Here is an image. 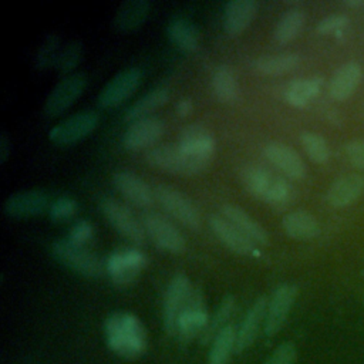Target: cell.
<instances>
[{
  "label": "cell",
  "mask_w": 364,
  "mask_h": 364,
  "mask_svg": "<svg viewBox=\"0 0 364 364\" xmlns=\"http://www.w3.org/2000/svg\"><path fill=\"white\" fill-rule=\"evenodd\" d=\"M108 348L128 360L141 357L148 348V336L141 320L128 311H112L104 321Z\"/></svg>",
  "instance_id": "obj_1"
},
{
  "label": "cell",
  "mask_w": 364,
  "mask_h": 364,
  "mask_svg": "<svg viewBox=\"0 0 364 364\" xmlns=\"http://www.w3.org/2000/svg\"><path fill=\"white\" fill-rule=\"evenodd\" d=\"M145 161L164 172L172 175H196L205 171L210 161L195 158L185 152L178 144L176 145H156L146 151Z\"/></svg>",
  "instance_id": "obj_2"
},
{
  "label": "cell",
  "mask_w": 364,
  "mask_h": 364,
  "mask_svg": "<svg viewBox=\"0 0 364 364\" xmlns=\"http://www.w3.org/2000/svg\"><path fill=\"white\" fill-rule=\"evenodd\" d=\"M104 264L105 273L114 286L128 287L136 282L141 272L148 264V259L142 250L127 247L112 252Z\"/></svg>",
  "instance_id": "obj_3"
},
{
  "label": "cell",
  "mask_w": 364,
  "mask_h": 364,
  "mask_svg": "<svg viewBox=\"0 0 364 364\" xmlns=\"http://www.w3.org/2000/svg\"><path fill=\"white\" fill-rule=\"evenodd\" d=\"M53 256L65 267L85 277H100L105 272L102 260L87 250L84 246H77L68 239H58L51 245Z\"/></svg>",
  "instance_id": "obj_4"
},
{
  "label": "cell",
  "mask_w": 364,
  "mask_h": 364,
  "mask_svg": "<svg viewBox=\"0 0 364 364\" xmlns=\"http://www.w3.org/2000/svg\"><path fill=\"white\" fill-rule=\"evenodd\" d=\"M154 192L158 203L183 226L195 230L202 226L200 212L185 193L169 185H156Z\"/></svg>",
  "instance_id": "obj_5"
},
{
  "label": "cell",
  "mask_w": 364,
  "mask_h": 364,
  "mask_svg": "<svg viewBox=\"0 0 364 364\" xmlns=\"http://www.w3.org/2000/svg\"><path fill=\"white\" fill-rule=\"evenodd\" d=\"M100 124L95 111L85 109L58 122L48 131V139L58 146H67L85 139Z\"/></svg>",
  "instance_id": "obj_6"
},
{
  "label": "cell",
  "mask_w": 364,
  "mask_h": 364,
  "mask_svg": "<svg viewBox=\"0 0 364 364\" xmlns=\"http://www.w3.org/2000/svg\"><path fill=\"white\" fill-rule=\"evenodd\" d=\"M142 226L145 235L158 249L172 255L185 252L186 242L183 235L165 216L156 212H148L142 216Z\"/></svg>",
  "instance_id": "obj_7"
},
{
  "label": "cell",
  "mask_w": 364,
  "mask_h": 364,
  "mask_svg": "<svg viewBox=\"0 0 364 364\" xmlns=\"http://www.w3.org/2000/svg\"><path fill=\"white\" fill-rule=\"evenodd\" d=\"M208 321H209V316H208L203 293L199 287H193L178 318L175 336L181 341L188 343L196 336L200 337Z\"/></svg>",
  "instance_id": "obj_8"
},
{
  "label": "cell",
  "mask_w": 364,
  "mask_h": 364,
  "mask_svg": "<svg viewBox=\"0 0 364 364\" xmlns=\"http://www.w3.org/2000/svg\"><path fill=\"white\" fill-rule=\"evenodd\" d=\"M101 212L109 225L125 239L135 245H142L145 240V230L142 223L136 220L134 213L114 198H104L100 202Z\"/></svg>",
  "instance_id": "obj_9"
},
{
  "label": "cell",
  "mask_w": 364,
  "mask_h": 364,
  "mask_svg": "<svg viewBox=\"0 0 364 364\" xmlns=\"http://www.w3.org/2000/svg\"><path fill=\"white\" fill-rule=\"evenodd\" d=\"M87 87V75L84 73H74L64 77L50 92L44 102V115L55 118L68 109Z\"/></svg>",
  "instance_id": "obj_10"
},
{
  "label": "cell",
  "mask_w": 364,
  "mask_h": 364,
  "mask_svg": "<svg viewBox=\"0 0 364 364\" xmlns=\"http://www.w3.org/2000/svg\"><path fill=\"white\" fill-rule=\"evenodd\" d=\"M51 198L44 189H26L10 195L4 205V213L11 219H28L48 212Z\"/></svg>",
  "instance_id": "obj_11"
},
{
  "label": "cell",
  "mask_w": 364,
  "mask_h": 364,
  "mask_svg": "<svg viewBox=\"0 0 364 364\" xmlns=\"http://www.w3.org/2000/svg\"><path fill=\"white\" fill-rule=\"evenodd\" d=\"M192 289L193 286L191 284V280L183 273L175 274L166 287V291L164 296L162 314H164L165 330L171 336H175L178 318L189 299Z\"/></svg>",
  "instance_id": "obj_12"
},
{
  "label": "cell",
  "mask_w": 364,
  "mask_h": 364,
  "mask_svg": "<svg viewBox=\"0 0 364 364\" xmlns=\"http://www.w3.org/2000/svg\"><path fill=\"white\" fill-rule=\"evenodd\" d=\"M142 81V71L131 67L114 75L105 87L100 91L97 102L101 108H114L128 100L139 87Z\"/></svg>",
  "instance_id": "obj_13"
},
{
  "label": "cell",
  "mask_w": 364,
  "mask_h": 364,
  "mask_svg": "<svg viewBox=\"0 0 364 364\" xmlns=\"http://www.w3.org/2000/svg\"><path fill=\"white\" fill-rule=\"evenodd\" d=\"M296 297L297 287L290 283H283L274 289L270 300H267L266 318L263 327V333L267 337H273L284 326Z\"/></svg>",
  "instance_id": "obj_14"
},
{
  "label": "cell",
  "mask_w": 364,
  "mask_h": 364,
  "mask_svg": "<svg viewBox=\"0 0 364 364\" xmlns=\"http://www.w3.org/2000/svg\"><path fill=\"white\" fill-rule=\"evenodd\" d=\"M165 132V124L156 117H146L128 125L122 135V146L127 151H142L154 148Z\"/></svg>",
  "instance_id": "obj_15"
},
{
  "label": "cell",
  "mask_w": 364,
  "mask_h": 364,
  "mask_svg": "<svg viewBox=\"0 0 364 364\" xmlns=\"http://www.w3.org/2000/svg\"><path fill=\"white\" fill-rule=\"evenodd\" d=\"M209 228L216 236V239L229 250L240 256H259L260 252L257 245L247 239L242 232H239L229 220L222 215H213L209 218Z\"/></svg>",
  "instance_id": "obj_16"
},
{
  "label": "cell",
  "mask_w": 364,
  "mask_h": 364,
  "mask_svg": "<svg viewBox=\"0 0 364 364\" xmlns=\"http://www.w3.org/2000/svg\"><path fill=\"white\" fill-rule=\"evenodd\" d=\"M112 183L117 191L132 205L138 208H149L154 205L155 192L136 173L131 171H117L112 175Z\"/></svg>",
  "instance_id": "obj_17"
},
{
  "label": "cell",
  "mask_w": 364,
  "mask_h": 364,
  "mask_svg": "<svg viewBox=\"0 0 364 364\" xmlns=\"http://www.w3.org/2000/svg\"><path fill=\"white\" fill-rule=\"evenodd\" d=\"M267 309V299L259 297L245 313L239 327L236 328V353L247 350L256 340L260 333V328L264 327Z\"/></svg>",
  "instance_id": "obj_18"
},
{
  "label": "cell",
  "mask_w": 364,
  "mask_h": 364,
  "mask_svg": "<svg viewBox=\"0 0 364 364\" xmlns=\"http://www.w3.org/2000/svg\"><path fill=\"white\" fill-rule=\"evenodd\" d=\"M259 4L255 0H230L223 7L222 24L228 36L242 34L255 20Z\"/></svg>",
  "instance_id": "obj_19"
},
{
  "label": "cell",
  "mask_w": 364,
  "mask_h": 364,
  "mask_svg": "<svg viewBox=\"0 0 364 364\" xmlns=\"http://www.w3.org/2000/svg\"><path fill=\"white\" fill-rule=\"evenodd\" d=\"M263 155L289 178H304L306 165L300 155L289 145L279 141H270L263 146Z\"/></svg>",
  "instance_id": "obj_20"
},
{
  "label": "cell",
  "mask_w": 364,
  "mask_h": 364,
  "mask_svg": "<svg viewBox=\"0 0 364 364\" xmlns=\"http://www.w3.org/2000/svg\"><path fill=\"white\" fill-rule=\"evenodd\" d=\"M178 145L189 155L203 161H212L216 146L213 135L199 124L183 128L179 134Z\"/></svg>",
  "instance_id": "obj_21"
},
{
  "label": "cell",
  "mask_w": 364,
  "mask_h": 364,
  "mask_svg": "<svg viewBox=\"0 0 364 364\" xmlns=\"http://www.w3.org/2000/svg\"><path fill=\"white\" fill-rule=\"evenodd\" d=\"M364 193V176L350 173L336 179L327 191L326 199L334 208H344Z\"/></svg>",
  "instance_id": "obj_22"
},
{
  "label": "cell",
  "mask_w": 364,
  "mask_h": 364,
  "mask_svg": "<svg viewBox=\"0 0 364 364\" xmlns=\"http://www.w3.org/2000/svg\"><path fill=\"white\" fill-rule=\"evenodd\" d=\"M222 216L255 245L266 246L269 243V235L266 229L242 208L235 205H225L222 208Z\"/></svg>",
  "instance_id": "obj_23"
},
{
  "label": "cell",
  "mask_w": 364,
  "mask_h": 364,
  "mask_svg": "<svg viewBox=\"0 0 364 364\" xmlns=\"http://www.w3.org/2000/svg\"><path fill=\"white\" fill-rule=\"evenodd\" d=\"M363 78V71L358 63L355 61H348L338 67V70L334 73L328 92L331 98L337 101H344L347 100L358 87L360 81Z\"/></svg>",
  "instance_id": "obj_24"
},
{
  "label": "cell",
  "mask_w": 364,
  "mask_h": 364,
  "mask_svg": "<svg viewBox=\"0 0 364 364\" xmlns=\"http://www.w3.org/2000/svg\"><path fill=\"white\" fill-rule=\"evenodd\" d=\"M151 11V3L146 0H128L124 1L114 18L112 26L119 31H131L144 24Z\"/></svg>",
  "instance_id": "obj_25"
},
{
  "label": "cell",
  "mask_w": 364,
  "mask_h": 364,
  "mask_svg": "<svg viewBox=\"0 0 364 364\" xmlns=\"http://www.w3.org/2000/svg\"><path fill=\"white\" fill-rule=\"evenodd\" d=\"M283 230L287 236L297 240H310L320 233L317 219L306 210H293L282 219Z\"/></svg>",
  "instance_id": "obj_26"
},
{
  "label": "cell",
  "mask_w": 364,
  "mask_h": 364,
  "mask_svg": "<svg viewBox=\"0 0 364 364\" xmlns=\"http://www.w3.org/2000/svg\"><path fill=\"white\" fill-rule=\"evenodd\" d=\"M169 98V90L166 87H156L144 94L139 100H136L134 104L128 107L125 111L124 119L128 121L129 124L134 121H138L141 118L151 117L154 111H156L159 107L166 104Z\"/></svg>",
  "instance_id": "obj_27"
},
{
  "label": "cell",
  "mask_w": 364,
  "mask_h": 364,
  "mask_svg": "<svg viewBox=\"0 0 364 364\" xmlns=\"http://www.w3.org/2000/svg\"><path fill=\"white\" fill-rule=\"evenodd\" d=\"M166 34L169 40L182 51L193 53L199 48L200 37L198 28L186 18L176 17L169 20L166 26Z\"/></svg>",
  "instance_id": "obj_28"
},
{
  "label": "cell",
  "mask_w": 364,
  "mask_h": 364,
  "mask_svg": "<svg viewBox=\"0 0 364 364\" xmlns=\"http://www.w3.org/2000/svg\"><path fill=\"white\" fill-rule=\"evenodd\" d=\"M323 88V78L309 77L299 78L290 82L284 91L286 101L297 108L306 107L311 100H314Z\"/></svg>",
  "instance_id": "obj_29"
},
{
  "label": "cell",
  "mask_w": 364,
  "mask_h": 364,
  "mask_svg": "<svg viewBox=\"0 0 364 364\" xmlns=\"http://www.w3.org/2000/svg\"><path fill=\"white\" fill-rule=\"evenodd\" d=\"M300 64V55L296 53H280L262 55L255 61V68L263 75H283L293 71Z\"/></svg>",
  "instance_id": "obj_30"
},
{
  "label": "cell",
  "mask_w": 364,
  "mask_h": 364,
  "mask_svg": "<svg viewBox=\"0 0 364 364\" xmlns=\"http://www.w3.org/2000/svg\"><path fill=\"white\" fill-rule=\"evenodd\" d=\"M236 309V300L232 294H226L222 301L219 303L215 313L209 317V321L200 334V343H212L213 338L218 336L219 331H222L226 326H229V320L232 318Z\"/></svg>",
  "instance_id": "obj_31"
},
{
  "label": "cell",
  "mask_w": 364,
  "mask_h": 364,
  "mask_svg": "<svg viewBox=\"0 0 364 364\" xmlns=\"http://www.w3.org/2000/svg\"><path fill=\"white\" fill-rule=\"evenodd\" d=\"M212 90L216 98L225 104H233L239 98V84L230 67L219 65L213 71Z\"/></svg>",
  "instance_id": "obj_32"
},
{
  "label": "cell",
  "mask_w": 364,
  "mask_h": 364,
  "mask_svg": "<svg viewBox=\"0 0 364 364\" xmlns=\"http://www.w3.org/2000/svg\"><path fill=\"white\" fill-rule=\"evenodd\" d=\"M304 23H306V16H304L303 10H300V9L287 10L279 18V21L274 27L273 37H274L276 43L287 44V43L293 41L303 30Z\"/></svg>",
  "instance_id": "obj_33"
},
{
  "label": "cell",
  "mask_w": 364,
  "mask_h": 364,
  "mask_svg": "<svg viewBox=\"0 0 364 364\" xmlns=\"http://www.w3.org/2000/svg\"><path fill=\"white\" fill-rule=\"evenodd\" d=\"M233 353H236V328L229 324L210 343L209 364H228Z\"/></svg>",
  "instance_id": "obj_34"
},
{
  "label": "cell",
  "mask_w": 364,
  "mask_h": 364,
  "mask_svg": "<svg viewBox=\"0 0 364 364\" xmlns=\"http://www.w3.org/2000/svg\"><path fill=\"white\" fill-rule=\"evenodd\" d=\"M273 178L274 176H272L270 172L260 165H246L240 171V179L245 189L259 199L264 198Z\"/></svg>",
  "instance_id": "obj_35"
},
{
  "label": "cell",
  "mask_w": 364,
  "mask_h": 364,
  "mask_svg": "<svg viewBox=\"0 0 364 364\" xmlns=\"http://www.w3.org/2000/svg\"><path fill=\"white\" fill-rule=\"evenodd\" d=\"M60 37L55 33L48 34L43 43L40 44L36 57H34V65L37 70L44 71L51 67H55L58 55H60Z\"/></svg>",
  "instance_id": "obj_36"
},
{
  "label": "cell",
  "mask_w": 364,
  "mask_h": 364,
  "mask_svg": "<svg viewBox=\"0 0 364 364\" xmlns=\"http://www.w3.org/2000/svg\"><path fill=\"white\" fill-rule=\"evenodd\" d=\"M84 57V44L81 41H70L60 53L55 70L63 75H71L73 71L78 67Z\"/></svg>",
  "instance_id": "obj_37"
},
{
  "label": "cell",
  "mask_w": 364,
  "mask_h": 364,
  "mask_svg": "<svg viewBox=\"0 0 364 364\" xmlns=\"http://www.w3.org/2000/svg\"><path fill=\"white\" fill-rule=\"evenodd\" d=\"M300 142L311 161H314L317 164H324L328 161L330 148L321 135H318L316 132L304 131L300 135Z\"/></svg>",
  "instance_id": "obj_38"
},
{
  "label": "cell",
  "mask_w": 364,
  "mask_h": 364,
  "mask_svg": "<svg viewBox=\"0 0 364 364\" xmlns=\"http://www.w3.org/2000/svg\"><path fill=\"white\" fill-rule=\"evenodd\" d=\"M78 210V203L75 199L70 196H60L55 200H53L50 209H48V216L54 222H65L71 219Z\"/></svg>",
  "instance_id": "obj_39"
},
{
  "label": "cell",
  "mask_w": 364,
  "mask_h": 364,
  "mask_svg": "<svg viewBox=\"0 0 364 364\" xmlns=\"http://www.w3.org/2000/svg\"><path fill=\"white\" fill-rule=\"evenodd\" d=\"M291 196V188L289 185L287 181H284L283 178H273L263 200L267 202L269 205H273V206H280V205H284L289 202Z\"/></svg>",
  "instance_id": "obj_40"
},
{
  "label": "cell",
  "mask_w": 364,
  "mask_h": 364,
  "mask_svg": "<svg viewBox=\"0 0 364 364\" xmlns=\"http://www.w3.org/2000/svg\"><path fill=\"white\" fill-rule=\"evenodd\" d=\"M94 235H95V228L91 222L78 220L71 226L67 239L77 246H84L92 240Z\"/></svg>",
  "instance_id": "obj_41"
},
{
  "label": "cell",
  "mask_w": 364,
  "mask_h": 364,
  "mask_svg": "<svg viewBox=\"0 0 364 364\" xmlns=\"http://www.w3.org/2000/svg\"><path fill=\"white\" fill-rule=\"evenodd\" d=\"M350 20L344 14H331L321 18L316 27L318 34L330 36V34H340L344 28H347Z\"/></svg>",
  "instance_id": "obj_42"
},
{
  "label": "cell",
  "mask_w": 364,
  "mask_h": 364,
  "mask_svg": "<svg viewBox=\"0 0 364 364\" xmlns=\"http://www.w3.org/2000/svg\"><path fill=\"white\" fill-rule=\"evenodd\" d=\"M297 357V350L293 343L286 341L276 347L264 364H294Z\"/></svg>",
  "instance_id": "obj_43"
},
{
  "label": "cell",
  "mask_w": 364,
  "mask_h": 364,
  "mask_svg": "<svg viewBox=\"0 0 364 364\" xmlns=\"http://www.w3.org/2000/svg\"><path fill=\"white\" fill-rule=\"evenodd\" d=\"M346 154L351 165L357 169H364V141L354 139L346 145Z\"/></svg>",
  "instance_id": "obj_44"
},
{
  "label": "cell",
  "mask_w": 364,
  "mask_h": 364,
  "mask_svg": "<svg viewBox=\"0 0 364 364\" xmlns=\"http://www.w3.org/2000/svg\"><path fill=\"white\" fill-rule=\"evenodd\" d=\"M11 154V142L6 134L0 135V164H4Z\"/></svg>",
  "instance_id": "obj_45"
},
{
  "label": "cell",
  "mask_w": 364,
  "mask_h": 364,
  "mask_svg": "<svg viewBox=\"0 0 364 364\" xmlns=\"http://www.w3.org/2000/svg\"><path fill=\"white\" fill-rule=\"evenodd\" d=\"M191 109H192V102H191V100L182 98V100L178 101V104H176V112H178L179 115H186V114L191 112Z\"/></svg>",
  "instance_id": "obj_46"
},
{
  "label": "cell",
  "mask_w": 364,
  "mask_h": 364,
  "mask_svg": "<svg viewBox=\"0 0 364 364\" xmlns=\"http://www.w3.org/2000/svg\"><path fill=\"white\" fill-rule=\"evenodd\" d=\"M346 4L350 7H360V6H364V0H347Z\"/></svg>",
  "instance_id": "obj_47"
}]
</instances>
